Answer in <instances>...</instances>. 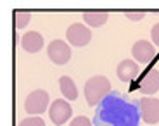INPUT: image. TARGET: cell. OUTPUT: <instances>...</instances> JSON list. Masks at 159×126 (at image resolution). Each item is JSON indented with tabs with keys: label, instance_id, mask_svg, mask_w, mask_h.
<instances>
[{
	"label": "cell",
	"instance_id": "obj_1",
	"mask_svg": "<svg viewBox=\"0 0 159 126\" xmlns=\"http://www.w3.org/2000/svg\"><path fill=\"white\" fill-rule=\"evenodd\" d=\"M109 93H111V81L102 74L92 76L85 83V99L88 106H97Z\"/></svg>",
	"mask_w": 159,
	"mask_h": 126
},
{
	"label": "cell",
	"instance_id": "obj_2",
	"mask_svg": "<svg viewBox=\"0 0 159 126\" xmlns=\"http://www.w3.org/2000/svg\"><path fill=\"white\" fill-rule=\"evenodd\" d=\"M50 106V97L45 90H35L24 100V110L31 116H40Z\"/></svg>",
	"mask_w": 159,
	"mask_h": 126
},
{
	"label": "cell",
	"instance_id": "obj_3",
	"mask_svg": "<svg viewBox=\"0 0 159 126\" xmlns=\"http://www.w3.org/2000/svg\"><path fill=\"white\" fill-rule=\"evenodd\" d=\"M48 116L50 121L56 126H62L66 121H69L73 116V107L69 106L68 100L64 99H57L48 106Z\"/></svg>",
	"mask_w": 159,
	"mask_h": 126
},
{
	"label": "cell",
	"instance_id": "obj_4",
	"mask_svg": "<svg viewBox=\"0 0 159 126\" xmlns=\"http://www.w3.org/2000/svg\"><path fill=\"white\" fill-rule=\"evenodd\" d=\"M47 55L54 64L64 66V64H68L69 59H71V48H69L68 42H64V40H54L47 47Z\"/></svg>",
	"mask_w": 159,
	"mask_h": 126
},
{
	"label": "cell",
	"instance_id": "obj_5",
	"mask_svg": "<svg viewBox=\"0 0 159 126\" xmlns=\"http://www.w3.org/2000/svg\"><path fill=\"white\" fill-rule=\"evenodd\" d=\"M139 110L143 123H147V124L159 123V99H156V97H142L139 100Z\"/></svg>",
	"mask_w": 159,
	"mask_h": 126
},
{
	"label": "cell",
	"instance_id": "obj_6",
	"mask_svg": "<svg viewBox=\"0 0 159 126\" xmlns=\"http://www.w3.org/2000/svg\"><path fill=\"white\" fill-rule=\"evenodd\" d=\"M66 40L75 47H85V45L90 43L92 31L83 23H75L66 29Z\"/></svg>",
	"mask_w": 159,
	"mask_h": 126
},
{
	"label": "cell",
	"instance_id": "obj_7",
	"mask_svg": "<svg viewBox=\"0 0 159 126\" xmlns=\"http://www.w3.org/2000/svg\"><path fill=\"white\" fill-rule=\"evenodd\" d=\"M131 55H133V61L137 64H147L154 59L156 55L154 45L151 42H147V40H139L131 47Z\"/></svg>",
	"mask_w": 159,
	"mask_h": 126
},
{
	"label": "cell",
	"instance_id": "obj_8",
	"mask_svg": "<svg viewBox=\"0 0 159 126\" xmlns=\"http://www.w3.org/2000/svg\"><path fill=\"white\" fill-rule=\"evenodd\" d=\"M159 90V71L157 69H149L145 74L142 76L140 81V92L145 93V97H151Z\"/></svg>",
	"mask_w": 159,
	"mask_h": 126
},
{
	"label": "cell",
	"instance_id": "obj_9",
	"mask_svg": "<svg viewBox=\"0 0 159 126\" xmlns=\"http://www.w3.org/2000/svg\"><path fill=\"white\" fill-rule=\"evenodd\" d=\"M21 47L28 54H36L43 47V36L38 31H28L26 35L21 36Z\"/></svg>",
	"mask_w": 159,
	"mask_h": 126
},
{
	"label": "cell",
	"instance_id": "obj_10",
	"mask_svg": "<svg viewBox=\"0 0 159 126\" xmlns=\"http://www.w3.org/2000/svg\"><path fill=\"white\" fill-rule=\"evenodd\" d=\"M116 74H118V78L121 81H131V79L139 74V64L131 59L121 61L118 69H116Z\"/></svg>",
	"mask_w": 159,
	"mask_h": 126
},
{
	"label": "cell",
	"instance_id": "obj_11",
	"mask_svg": "<svg viewBox=\"0 0 159 126\" xmlns=\"http://www.w3.org/2000/svg\"><path fill=\"white\" fill-rule=\"evenodd\" d=\"M59 88H61V93H62L64 100L73 102V100L78 99V88H76V83L73 81V78H69V76H61Z\"/></svg>",
	"mask_w": 159,
	"mask_h": 126
},
{
	"label": "cell",
	"instance_id": "obj_12",
	"mask_svg": "<svg viewBox=\"0 0 159 126\" xmlns=\"http://www.w3.org/2000/svg\"><path fill=\"white\" fill-rule=\"evenodd\" d=\"M109 14L104 11H92V12H85L83 14V21L85 24H88L90 28H100L107 23Z\"/></svg>",
	"mask_w": 159,
	"mask_h": 126
},
{
	"label": "cell",
	"instance_id": "obj_13",
	"mask_svg": "<svg viewBox=\"0 0 159 126\" xmlns=\"http://www.w3.org/2000/svg\"><path fill=\"white\" fill-rule=\"evenodd\" d=\"M14 19H16V28L17 29H23V28H26L30 24V21H31V12L17 11L16 16H14Z\"/></svg>",
	"mask_w": 159,
	"mask_h": 126
},
{
	"label": "cell",
	"instance_id": "obj_14",
	"mask_svg": "<svg viewBox=\"0 0 159 126\" xmlns=\"http://www.w3.org/2000/svg\"><path fill=\"white\" fill-rule=\"evenodd\" d=\"M17 126H45V121L40 116H30V118L23 119Z\"/></svg>",
	"mask_w": 159,
	"mask_h": 126
},
{
	"label": "cell",
	"instance_id": "obj_15",
	"mask_svg": "<svg viewBox=\"0 0 159 126\" xmlns=\"http://www.w3.org/2000/svg\"><path fill=\"white\" fill-rule=\"evenodd\" d=\"M69 126H92V123L87 116H78V118H75L69 123Z\"/></svg>",
	"mask_w": 159,
	"mask_h": 126
},
{
	"label": "cell",
	"instance_id": "obj_16",
	"mask_svg": "<svg viewBox=\"0 0 159 126\" xmlns=\"http://www.w3.org/2000/svg\"><path fill=\"white\" fill-rule=\"evenodd\" d=\"M151 38H152V45L159 47V23L152 26V29H151Z\"/></svg>",
	"mask_w": 159,
	"mask_h": 126
},
{
	"label": "cell",
	"instance_id": "obj_17",
	"mask_svg": "<svg viewBox=\"0 0 159 126\" xmlns=\"http://www.w3.org/2000/svg\"><path fill=\"white\" fill-rule=\"evenodd\" d=\"M125 16H126V19H130V21H140V19L145 17V14H143V12H126Z\"/></svg>",
	"mask_w": 159,
	"mask_h": 126
}]
</instances>
